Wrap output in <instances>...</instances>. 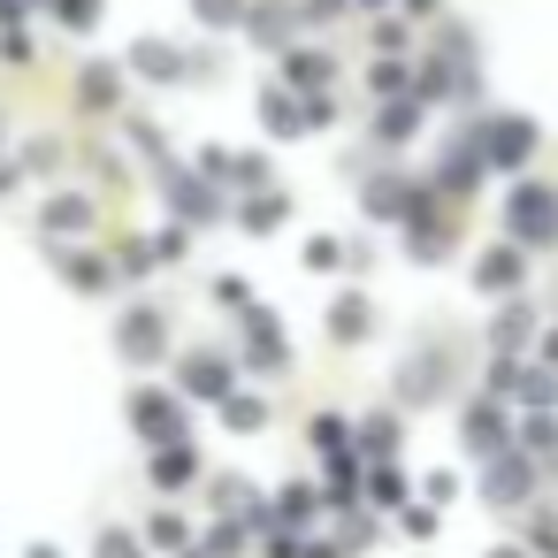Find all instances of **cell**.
<instances>
[{
    "label": "cell",
    "mask_w": 558,
    "mask_h": 558,
    "mask_svg": "<svg viewBox=\"0 0 558 558\" xmlns=\"http://www.w3.org/2000/svg\"><path fill=\"white\" fill-rule=\"evenodd\" d=\"M131 413H138V428H154V436H169V444H177V413H169V398H138Z\"/></svg>",
    "instance_id": "6da1fadb"
},
{
    "label": "cell",
    "mask_w": 558,
    "mask_h": 558,
    "mask_svg": "<svg viewBox=\"0 0 558 558\" xmlns=\"http://www.w3.org/2000/svg\"><path fill=\"white\" fill-rule=\"evenodd\" d=\"M520 489H527L520 466H497V474H489V497H520Z\"/></svg>",
    "instance_id": "7a4b0ae2"
},
{
    "label": "cell",
    "mask_w": 558,
    "mask_h": 558,
    "mask_svg": "<svg viewBox=\"0 0 558 558\" xmlns=\"http://www.w3.org/2000/svg\"><path fill=\"white\" fill-rule=\"evenodd\" d=\"M154 474H161V482H184V474H192V451H161V466H154Z\"/></svg>",
    "instance_id": "3957f363"
},
{
    "label": "cell",
    "mask_w": 558,
    "mask_h": 558,
    "mask_svg": "<svg viewBox=\"0 0 558 558\" xmlns=\"http://www.w3.org/2000/svg\"><path fill=\"white\" fill-rule=\"evenodd\" d=\"M192 390H222V367L215 360H192Z\"/></svg>",
    "instance_id": "277c9868"
},
{
    "label": "cell",
    "mask_w": 558,
    "mask_h": 558,
    "mask_svg": "<svg viewBox=\"0 0 558 558\" xmlns=\"http://www.w3.org/2000/svg\"><path fill=\"white\" fill-rule=\"evenodd\" d=\"M100 558H146V550H138L131 535H100Z\"/></svg>",
    "instance_id": "5b68a950"
},
{
    "label": "cell",
    "mask_w": 558,
    "mask_h": 558,
    "mask_svg": "<svg viewBox=\"0 0 558 558\" xmlns=\"http://www.w3.org/2000/svg\"><path fill=\"white\" fill-rule=\"evenodd\" d=\"M497 558H512V550H497Z\"/></svg>",
    "instance_id": "8992f818"
}]
</instances>
